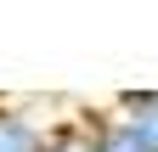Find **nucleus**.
<instances>
[{"instance_id": "1", "label": "nucleus", "mask_w": 158, "mask_h": 152, "mask_svg": "<svg viewBox=\"0 0 158 152\" xmlns=\"http://www.w3.org/2000/svg\"><path fill=\"white\" fill-rule=\"evenodd\" d=\"M118 124H124L147 152H158V90H130V96H118Z\"/></svg>"}, {"instance_id": "2", "label": "nucleus", "mask_w": 158, "mask_h": 152, "mask_svg": "<svg viewBox=\"0 0 158 152\" xmlns=\"http://www.w3.org/2000/svg\"><path fill=\"white\" fill-rule=\"evenodd\" d=\"M0 152H45V124L17 107H0Z\"/></svg>"}, {"instance_id": "3", "label": "nucleus", "mask_w": 158, "mask_h": 152, "mask_svg": "<svg viewBox=\"0 0 158 152\" xmlns=\"http://www.w3.org/2000/svg\"><path fill=\"white\" fill-rule=\"evenodd\" d=\"M85 141H90V152H147L141 141L130 135L118 118H102V124H85Z\"/></svg>"}, {"instance_id": "4", "label": "nucleus", "mask_w": 158, "mask_h": 152, "mask_svg": "<svg viewBox=\"0 0 158 152\" xmlns=\"http://www.w3.org/2000/svg\"><path fill=\"white\" fill-rule=\"evenodd\" d=\"M45 152H90V141H85V124H62V130H45Z\"/></svg>"}]
</instances>
